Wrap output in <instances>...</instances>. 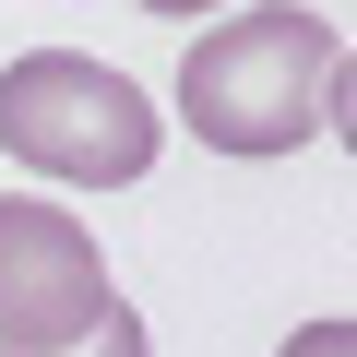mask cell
I'll use <instances>...</instances> for the list:
<instances>
[{
  "label": "cell",
  "mask_w": 357,
  "mask_h": 357,
  "mask_svg": "<svg viewBox=\"0 0 357 357\" xmlns=\"http://www.w3.org/2000/svg\"><path fill=\"white\" fill-rule=\"evenodd\" d=\"M333 72H345V36L298 0H262V13H227L178 60V119L215 155H298L333 119Z\"/></svg>",
  "instance_id": "1"
},
{
  "label": "cell",
  "mask_w": 357,
  "mask_h": 357,
  "mask_svg": "<svg viewBox=\"0 0 357 357\" xmlns=\"http://www.w3.org/2000/svg\"><path fill=\"white\" fill-rule=\"evenodd\" d=\"M0 155H24L36 178H72V191H131L155 167V96L84 48H36L0 72Z\"/></svg>",
  "instance_id": "2"
},
{
  "label": "cell",
  "mask_w": 357,
  "mask_h": 357,
  "mask_svg": "<svg viewBox=\"0 0 357 357\" xmlns=\"http://www.w3.org/2000/svg\"><path fill=\"white\" fill-rule=\"evenodd\" d=\"M107 298H119L107 286V250L72 227V203H36V191L0 203V345L84 333Z\"/></svg>",
  "instance_id": "3"
},
{
  "label": "cell",
  "mask_w": 357,
  "mask_h": 357,
  "mask_svg": "<svg viewBox=\"0 0 357 357\" xmlns=\"http://www.w3.org/2000/svg\"><path fill=\"white\" fill-rule=\"evenodd\" d=\"M0 357H155V345H143V321H131V310L107 298V310H96L84 333H48V345H0Z\"/></svg>",
  "instance_id": "4"
},
{
  "label": "cell",
  "mask_w": 357,
  "mask_h": 357,
  "mask_svg": "<svg viewBox=\"0 0 357 357\" xmlns=\"http://www.w3.org/2000/svg\"><path fill=\"white\" fill-rule=\"evenodd\" d=\"M274 357H357V321H310V333H286Z\"/></svg>",
  "instance_id": "5"
},
{
  "label": "cell",
  "mask_w": 357,
  "mask_h": 357,
  "mask_svg": "<svg viewBox=\"0 0 357 357\" xmlns=\"http://www.w3.org/2000/svg\"><path fill=\"white\" fill-rule=\"evenodd\" d=\"M143 13H215V0H143Z\"/></svg>",
  "instance_id": "6"
}]
</instances>
